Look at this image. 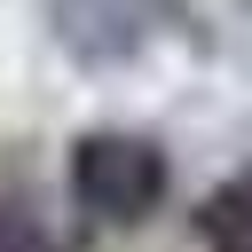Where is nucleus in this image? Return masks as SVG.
Returning a JSON list of instances; mask_svg holds the SVG:
<instances>
[{
  "label": "nucleus",
  "mask_w": 252,
  "mask_h": 252,
  "mask_svg": "<svg viewBox=\"0 0 252 252\" xmlns=\"http://www.w3.org/2000/svg\"><path fill=\"white\" fill-rule=\"evenodd\" d=\"M47 32L79 71H126L173 32V0H47Z\"/></svg>",
  "instance_id": "obj_2"
},
{
  "label": "nucleus",
  "mask_w": 252,
  "mask_h": 252,
  "mask_svg": "<svg viewBox=\"0 0 252 252\" xmlns=\"http://www.w3.org/2000/svg\"><path fill=\"white\" fill-rule=\"evenodd\" d=\"M0 252H71V244H55L32 205H0Z\"/></svg>",
  "instance_id": "obj_5"
},
{
  "label": "nucleus",
  "mask_w": 252,
  "mask_h": 252,
  "mask_svg": "<svg viewBox=\"0 0 252 252\" xmlns=\"http://www.w3.org/2000/svg\"><path fill=\"white\" fill-rule=\"evenodd\" d=\"M63 181H71V205L94 228H142V220H158V205L173 189V165L134 126H87L63 158Z\"/></svg>",
  "instance_id": "obj_1"
},
{
  "label": "nucleus",
  "mask_w": 252,
  "mask_h": 252,
  "mask_svg": "<svg viewBox=\"0 0 252 252\" xmlns=\"http://www.w3.org/2000/svg\"><path fill=\"white\" fill-rule=\"evenodd\" d=\"M197 244L205 252H252V173H228L197 197Z\"/></svg>",
  "instance_id": "obj_3"
},
{
  "label": "nucleus",
  "mask_w": 252,
  "mask_h": 252,
  "mask_svg": "<svg viewBox=\"0 0 252 252\" xmlns=\"http://www.w3.org/2000/svg\"><path fill=\"white\" fill-rule=\"evenodd\" d=\"M173 32H189L197 47L228 55L252 39V0H173Z\"/></svg>",
  "instance_id": "obj_4"
}]
</instances>
